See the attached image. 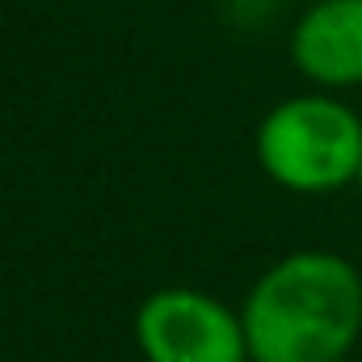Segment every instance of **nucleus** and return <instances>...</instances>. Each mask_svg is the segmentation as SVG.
Instances as JSON below:
<instances>
[{
	"label": "nucleus",
	"instance_id": "2",
	"mask_svg": "<svg viewBox=\"0 0 362 362\" xmlns=\"http://www.w3.org/2000/svg\"><path fill=\"white\" fill-rule=\"evenodd\" d=\"M257 165L291 194H333L362 169V118L329 93L278 101L257 122Z\"/></svg>",
	"mask_w": 362,
	"mask_h": 362
},
{
	"label": "nucleus",
	"instance_id": "7",
	"mask_svg": "<svg viewBox=\"0 0 362 362\" xmlns=\"http://www.w3.org/2000/svg\"><path fill=\"white\" fill-rule=\"evenodd\" d=\"M341 362H350V358H341Z\"/></svg>",
	"mask_w": 362,
	"mask_h": 362
},
{
	"label": "nucleus",
	"instance_id": "3",
	"mask_svg": "<svg viewBox=\"0 0 362 362\" xmlns=\"http://www.w3.org/2000/svg\"><path fill=\"white\" fill-rule=\"evenodd\" d=\"M135 346L148 362H249L240 312L194 286H165L139 303Z\"/></svg>",
	"mask_w": 362,
	"mask_h": 362
},
{
	"label": "nucleus",
	"instance_id": "4",
	"mask_svg": "<svg viewBox=\"0 0 362 362\" xmlns=\"http://www.w3.org/2000/svg\"><path fill=\"white\" fill-rule=\"evenodd\" d=\"M291 64L316 89L362 85V0H316L291 30Z\"/></svg>",
	"mask_w": 362,
	"mask_h": 362
},
{
	"label": "nucleus",
	"instance_id": "6",
	"mask_svg": "<svg viewBox=\"0 0 362 362\" xmlns=\"http://www.w3.org/2000/svg\"><path fill=\"white\" fill-rule=\"evenodd\" d=\"M303 4H316V0H303Z\"/></svg>",
	"mask_w": 362,
	"mask_h": 362
},
{
	"label": "nucleus",
	"instance_id": "5",
	"mask_svg": "<svg viewBox=\"0 0 362 362\" xmlns=\"http://www.w3.org/2000/svg\"><path fill=\"white\" fill-rule=\"evenodd\" d=\"M354 185H358V194H362V169H358V177H354Z\"/></svg>",
	"mask_w": 362,
	"mask_h": 362
},
{
	"label": "nucleus",
	"instance_id": "1",
	"mask_svg": "<svg viewBox=\"0 0 362 362\" xmlns=\"http://www.w3.org/2000/svg\"><path fill=\"white\" fill-rule=\"evenodd\" d=\"M240 325L249 362H341L362 333V274L329 249L286 253L262 274Z\"/></svg>",
	"mask_w": 362,
	"mask_h": 362
}]
</instances>
